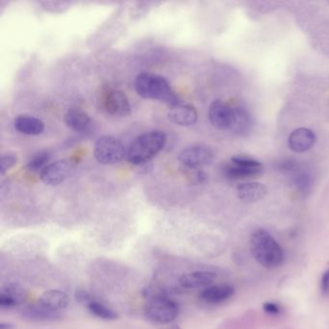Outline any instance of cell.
I'll return each mask as SVG.
<instances>
[{
	"mask_svg": "<svg viewBox=\"0 0 329 329\" xmlns=\"http://www.w3.org/2000/svg\"><path fill=\"white\" fill-rule=\"evenodd\" d=\"M135 91L143 99L164 102L169 107L182 102L179 95L162 75L153 73L138 74L134 81Z\"/></svg>",
	"mask_w": 329,
	"mask_h": 329,
	"instance_id": "1",
	"label": "cell"
},
{
	"mask_svg": "<svg viewBox=\"0 0 329 329\" xmlns=\"http://www.w3.org/2000/svg\"><path fill=\"white\" fill-rule=\"evenodd\" d=\"M252 256L265 268L273 269L283 264V248L265 229H257L250 238Z\"/></svg>",
	"mask_w": 329,
	"mask_h": 329,
	"instance_id": "2",
	"label": "cell"
},
{
	"mask_svg": "<svg viewBox=\"0 0 329 329\" xmlns=\"http://www.w3.org/2000/svg\"><path fill=\"white\" fill-rule=\"evenodd\" d=\"M166 141V134L161 130H152L138 135L128 147V162L136 166L146 164L162 151Z\"/></svg>",
	"mask_w": 329,
	"mask_h": 329,
	"instance_id": "3",
	"label": "cell"
},
{
	"mask_svg": "<svg viewBox=\"0 0 329 329\" xmlns=\"http://www.w3.org/2000/svg\"><path fill=\"white\" fill-rule=\"evenodd\" d=\"M177 302L165 295H155L145 305L144 315L147 320L156 324H167L179 316Z\"/></svg>",
	"mask_w": 329,
	"mask_h": 329,
	"instance_id": "4",
	"label": "cell"
},
{
	"mask_svg": "<svg viewBox=\"0 0 329 329\" xmlns=\"http://www.w3.org/2000/svg\"><path fill=\"white\" fill-rule=\"evenodd\" d=\"M127 152L128 150L119 139L107 135L99 138L94 148L95 158L104 165L119 163L127 156Z\"/></svg>",
	"mask_w": 329,
	"mask_h": 329,
	"instance_id": "5",
	"label": "cell"
},
{
	"mask_svg": "<svg viewBox=\"0 0 329 329\" xmlns=\"http://www.w3.org/2000/svg\"><path fill=\"white\" fill-rule=\"evenodd\" d=\"M76 167V162L67 158L57 160L46 166V168L40 173V179L43 183L50 186H56L70 178Z\"/></svg>",
	"mask_w": 329,
	"mask_h": 329,
	"instance_id": "6",
	"label": "cell"
},
{
	"mask_svg": "<svg viewBox=\"0 0 329 329\" xmlns=\"http://www.w3.org/2000/svg\"><path fill=\"white\" fill-rule=\"evenodd\" d=\"M213 157V152L209 147L193 145L181 151L178 159L185 168H201L210 165Z\"/></svg>",
	"mask_w": 329,
	"mask_h": 329,
	"instance_id": "7",
	"label": "cell"
},
{
	"mask_svg": "<svg viewBox=\"0 0 329 329\" xmlns=\"http://www.w3.org/2000/svg\"><path fill=\"white\" fill-rule=\"evenodd\" d=\"M76 301L85 306L88 311L95 317L103 320H114L118 319V314L111 309L106 304L97 299L91 293L85 290H77L75 292Z\"/></svg>",
	"mask_w": 329,
	"mask_h": 329,
	"instance_id": "8",
	"label": "cell"
},
{
	"mask_svg": "<svg viewBox=\"0 0 329 329\" xmlns=\"http://www.w3.org/2000/svg\"><path fill=\"white\" fill-rule=\"evenodd\" d=\"M104 108L107 113L117 117H127L130 114V104L127 95L120 90H111L104 99Z\"/></svg>",
	"mask_w": 329,
	"mask_h": 329,
	"instance_id": "9",
	"label": "cell"
},
{
	"mask_svg": "<svg viewBox=\"0 0 329 329\" xmlns=\"http://www.w3.org/2000/svg\"><path fill=\"white\" fill-rule=\"evenodd\" d=\"M217 275L209 270H196L187 272L181 276L179 283L185 290L205 289L212 285L216 280Z\"/></svg>",
	"mask_w": 329,
	"mask_h": 329,
	"instance_id": "10",
	"label": "cell"
},
{
	"mask_svg": "<svg viewBox=\"0 0 329 329\" xmlns=\"http://www.w3.org/2000/svg\"><path fill=\"white\" fill-rule=\"evenodd\" d=\"M233 107L226 102L215 100L210 103L209 108V120L212 127L223 130L230 128L232 121Z\"/></svg>",
	"mask_w": 329,
	"mask_h": 329,
	"instance_id": "11",
	"label": "cell"
},
{
	"mask_svg": "<svg viewBox=\"0 0 329 329\" xmlns=\"http://www.w3.org/2000/svg\"><path fill=\"white\" fill-rule=\"evenodd\" d=\"M235 294V288L229 284H212L203 289L199 297L202 301L216 305L230 299Z\"/></svg>",
	"mask_w": 329,
	"mask_h": 329,
	"instance_id": "12",
	"label": "cell"
},
{
	"mask_svg": "<svg viewBox=\"0 0 329 329\" xmlns=\"http://www.w3.org/2000/svg\"><path fill=\"white\" fill-rule=\"evenodd\" d=\"M26 296L25 289L19 284H6L0 291V306L4 309L14 308L25 301Z\"/></svg>",
	"mask_w": 329,
	"mask_h": 329,
	"instance_id": "13",
	"label": "cell"
},
{
	"mask_svg": "<svg viewBox=\"0 0 329 329\" xmlns=\"http://www.w3.org/2000/svg\"><path fill=\"white\" fill-rule=\"evenodd\" d=\"M169 108L168 117L178 126L189 127L194 125L198 119L197 110L189 103L182 101Z\"/></svg>",
	"mask_w": 329,
	"mask_h": 329,
	"instance_id": "14",
	"label": "cell"
},
{
	"mask_svg": "<svg viewBox=\"0 0 329 329\" xmlns=\"http://www.w3.org/2000/svg\"><path fill=\"white\" fill-rule=\"evenodd\" d=\"M253 128V118L246 107L238 105L233 107L230 129L240 136H247Z\"/></svg>",
	"mask_w": 329,
	"mask_h": 329,
	"instance_id": "15",
	"label": "cell"
},
{
	"mask_svg": "<svg viewBox=\"0 0 329 329\" xmlns=\"http://www.w3.org/2000/svg\"><path fill=\"white\" fill-rule=\"evenodd\" d=\"M316 135L311 129L299 128L294 129L290 134L288 144L289 148L294 153H304L310 150L315 145Z\"/></svg>",
	"mask_w": 329,
	"mask_h": 329,
	"instance_id": "16",
	"label": "cell"
},
{
	"mask_svg": "<svg viewBox=\"0 0 329 329\" xmlns=\"http://www.w3.org/2000/svg\"><path fill=\"white\" fill-rule=\"evenodd\" d=\"M68 294L59 290H49L42 293L38 299V304L47 310L60 313L69 305Z\"/></svg>",
	"mask_w": 329,
	"mask_h": 329,
	"instance_id": "17",
	"label": "cell"
},
{
	"mask_svg": "<svg viewBox=\"0 0 329 329\" xmlns=\"http://www.w3.org/2000/svg\"><path fill=\"white\" fill-rule=\"evenodd\" d=\"M66 126L76 132H85L91 126V118L81 108H71L65 114Z\"/></svg>",
	"mask_w": 329,
	"mask_h": 329,
	"instance_id": "18",
	"label": "cell"
},
{
	"mask_svg": "<svg viewBox=\"0 0 329 329\" xmlns=\"http://www.w3.org/2000/svg\"><path fill=\"white\" fill-rule=\"evenodd\" d=\"M237 193L241 201L255 203L265 198L267 189L263 183L251 182L239 183L237 187Z\"/></svg>",
	"mask_w": 329,
	"mask_h": 329,
	"instance_id": "19",
	"label": "cell"
},
{
	"mask_svg": "<svg viewBox=\"0 0 329 329\" xmlns=\"http://www.w3.org/2000/svg\"><path fill=\"white\" fill-rule=\"evenodd\" d=\"M14 127L18 132L26 135H39L43 133L45 124L42 120L29 115H19L14 121Z\"/></svg>",
	"mask_w": 329,
	"mask_h": 329,
	"instance_id": "20",
	"label": "cell"
},
{
	"mask_svg": "<svg viewBox=\"0 0 329 329\" xmlns=\"http://www.w3.org/2000/svg\"><path fill=\"white\" fill-rule=\"evenodd\" d=\"M21 316L22 318L32 321H52L60 320L62 317L60 313L49 311L40 306L38 303L36 305H30L25 307L21 312Z\"/></svg>",
	"mask_w": 329,
	"mask_h": 329,
	"instance_id": "21",
	"label": "cell"
},
{
	"mask_svg": "<svg viewBox=\"0 0 329 329\" xmlns=\"http://www.w3.org/2000/svg\"><path fill=\"white\" fill-rule=\"evenodd\" d=\"M50 157L51 156L48 152H40L36 155H34L28 160V165H26L28 171H31V172L41 171L42 172L48 165Z\"/></svg>",
	"mask_w": 329,
	"mask_h": 329,
	"instance_id": "22",
	"label": "cell"
},
{
	"mask_svg": "<svg viewBox=\"0 0 329 329\" xmlns=\"http://www.w3.org/2000/svg\"><path fill=\"white\" fill-rule=\"evenodd\" d=\"M294 183L299 191H301L302 193H307L310 191L312 187L311 176L304 171H299V172L296 171Z\"/></svg>",
	"mask_w": 329,
	"mask_h": 329,
	"instance_id": "23",
	"label": "cell"
},
{
	"mask_svg": "<svg viewBox=\"0 0 329 329\" xmlns=\"http://www.w3.org/2000/svg\"><path fill=\"white\" fill-rule=\"evenodd\" d=\"M184 168V175L193 184H201L207 180V175L200 168Z\"/></svg>",
	"mask_w": 329,
	"mask_h": 329,
	"instance_id": "24",
	"label": "cell"
},
{
	"mask_svg": "<svg viewBox=\"0 0 329 329\" xmlns=\"http://www.w3.org/2000/svg\"><path fill=\"white\" fill-rule=\"evenodd\" d=\"M17 163H18V157L15 154H10V153L3 154L1 156V161H0L1 176H4L11 168H13Z\"/></svg>",
	"mask_w": 329,
	"mask_h": 329,
	"instance_id": "25",
	"label": "cell"
},
{
	"mask_svg": "<svg viewBox=\"0 0 329 329\" xmlns=\"http://www.w3.org/2000/svg\"><path fill=\"white\" fill-rule=\"evenodd\" d=\"M320 292L324 296H329V266L320 278Z\"/></svg>",
	"mask_w": 329,
	"mask_h": 329,
	"instance_id": "26",
	"label": "cell"
},
{
	"mask_svg": "<svg viewBox=\"0 0 329 329\" xmlns=\"http://www.w3.org/2000/svg\"><path fill=\"white\" fill-rule=\"evenodd\" d=\"M263 309L265 313L270 316H277L281 313V308L279 307V305L273 302H265L263 305Z\"/></svg>",
	"mask_w": 329,
	"mask_h": 329,
	"instance_id": "27",
	"label": "cell"
},
{
	"mask_svg": "<svg viewBox=\"0 0 329 329\" xmlns=\"http://www.w3.org/2000/svg\"><path fill=\"white\" fill-rule=\"evenodd\" d=\"M13 328V325L11 323H5V322H2L1 325H0V329H12Z\"/></svg>",
	"mask_w": 329,
	"mask_h": 329,
	"instance_id": "28",
	"label": "cell"
},
{
	"mask_svg": "<svg viewBox=\"0 0 329 329\" xmlns=\"http://www.w3.org/2000/svg\"><path fill=\"white\" fill-rule=\"evenodd\" d=\"M168 329H181L179 326H173V327H171V328H168Z\"/></svg>",
	"mask_w": 329,
	"mask_h": 329,
	"instance_id": "29",
	"label": "cell"
}]
</instances>
